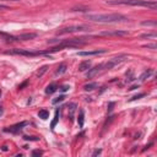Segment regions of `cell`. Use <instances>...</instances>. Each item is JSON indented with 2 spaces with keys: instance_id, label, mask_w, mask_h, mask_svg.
I'll list each match as a JSON object with an SVG mask.
<instances>
[{
  "instance_id": "52a82bcc",
  "label": "cell",
  "mask_w": 157,
  "mask_h": 157,
  "mask_svg": "<svg viewBox=\"0 0 157 157\" xmlns=\"http://www.w3.org/2000/svg\"><path fill=\"white\" fill-rule=\"evenodd\" d=\"M26 125H28V121H21V123H19V124H15V125H12V127H10V128H6V129H4V131H6V133H12V134H17L20 130H22Z\"/></svg>"
},
{
  "instance_id": "9a60e30c",
  "label": "cell",
  "mask_w": 157,
  "mask_h": 157,
  "mask_svg": "<svg viewBox=\"0 0 157 157\" xmlns=\"http://www.w3.org/2000/svg\"><path fill=\"white\" fill-rule=\"evenodd\" d=\"M97 86H98V84H97V82H90V84L84 85V90H85L86 92H88V91H93L95 88H97Z\"/></svg>"
},
{
  "instance_id": "cb8c5ba5",
  "label": "cell",
  "mask_w": 157,
  "mask_h": 157,
  "mask_svg": "<svg viewBox=\"0 0 157 157\" xmlns=\"http://www.w3.org/2000/svg\"><path fill=\"white\" fill-rule=\"evenodd\" d=\"M25 140H29V141H38L39 138H36V136H23Z\"/></svg>"
},
{
  "instance_id": "484cf974",
  "label": "cell",
  "mask_w": 157,
  "mask_h": 157,
  "mask_svg": "<svg viewBox=\"0 0 157 157\" xmlns=\"http://www.w3.org/2000/svg\"><path fill=\"white\" fill-rule=\"evenodd\" d=\"M145 96V93H139V95H136V96H134L133 98H130V102L131 101H135V100H139V98H141V97H144Z\"/></svg>"
},
{
  "instance_id": "4fadbf2b",
  "label": "cell",
  "mask_w": 157,
  "mask_h": 157,
  "mask_svg": "<svg viewBox=\"0 0 157 157\" xmlns=\"http://www.w3.org/2000/svg\"><path fill=\"white\" fill-rule=\"evenodd\" d=\"M67 70H68V65L65 64V63H61V64L58 67V69L55 70V75H61V74L67 73Z\"/></svg>"
},
{
  "instance_id": "9c48e42d",
  "label": "cell",
  "mask_w": 157,
  "mask_h": 157,
  "mask_svg": "<svg viewBox=\"0 0 157 157\" xmlns=\"http://www.w3.org/2000/svg\"><path fill=\"white\" fill-rule=\"evenodd\" d=\"M106 53V49H96V50H88V52H77L79 56H91V55H98Z\"/></svg>"
},
{
  "instance_id": "6da1fadb",
  "label": "cell",
  "mask_w": 157,
  "mask_h": 157,
  "mask_svg": "<svg viewBox=\"0 0 157 157\" xmlns=\"http://www.w3.org/2000/svg\"><path fill=\"white\" fill-rule=\"evenodd\" d=\"M86 19L93 22H102V23L121 22L128 20L121 14H92V15H86Z\"/></svg>"
},
{
  "instance_id": "f546056e",
  "label": "cell",
  "mask_w": 157,
  "mask_h": 157,
  "mask_svg": "<svg viewBox=\"0 0 157 157\" xmlns=\"http://www.w3.org/2000/svg\"><path fill=\"white\" fill-rule=\"evenodd\" d=\"M145 48H151V49H156V44H147V46H145Z\"/></svg>"
},
{
  "instance_id": "d4e9b609",
  "label": "cell",
  "mask_w": 157,
  "mask_h": 157,
  "mask_svg": "<svg viewBox=\"0 0 157 157\" xmlns=\"http://www.w3.org/2000/svg\"><path fill=\"white\" fill-rule=\"evenodd\" d=\"M142 26H156V22L155 21H144Z\"/></svg>"
},
{
  "instance_id": "1f68e13d",
  "label": "cell",
  "mask_w": 157,
  "mask_h": 157,
  "mask_svg": "<svg viewBox=\"0 0 157 157\" xmlns=\"http://www.w3.org/2000/svg\"><path fill=\"white\" fill-rule=\"evenodd\" d=\"M0 115H3V108H2V106H0Z\"/></svg>"
},
{
  "instance_id": "83f0119b",
  "label": "cell",
  "mask_w": 157,
  "mask_h": 157,
  "mask_svg": "<svg viewBox=\"0 0 157 157\" xmlns=\"http://www.w3.org/2000/svg\"><path fill=\"white\" fill-rule=\"evenodd\" d=\"M43 152L41 151V150H33L32 151V156H41Z\"/></svg>"
},
{
  "instance_id": "3957f363",
  "label": "cell",
  "mask_w": 157,
  "mask_h": 157,
  "mask_svg": "<svg viewBox=\"0 0 157 157\" xmlns=\"http://www.w3.org/2000/svg\"><path fill=\"white\" fill-rule=\"evenodd\" d=\"M81 39L82 38H73V39H69V41H61L58 46L53 47L52 49H48V53L59 52V50H63L64 48H76V47L84 46L85 44V41H81Z\"/></svg>"
},
{
  "instance_id": "d6a6232c",
  "label": "cell",
  "mask_w": 157,
  "mask_h": 157,
  "mask_svg": "<svg viewBox=\"0 0 157 157\" xmlns=\"http://www.w3.org/2000/svg\"><path fill=\"white\" fill-rule=\"evenodd\" d=\"M11 2H17V0H11Z\"/></svg>"
},
{
  "instance_id": "8992f818",
  "label": "cell",
  "mask_w": 157,
  "mask_h": 157,
  "mask_svg": "<svg viewBox=\"0 0 157 157\" xmlns=\"http://www.w3.org/2000/svg\"><path fill=\"white\" fill-rule=\"evenodd\" d=\"M125 59H127V55L125 54H120V55H118V56H114V58H112V59H109L106 64H103V69L104 70H111V69H113L115 65H118V64H120L121 61H124Z\"/></svg>"
},
{
  "instance_id": "2e32d148",
  "label": "cell",
  "mask_w": 157,
  "mask_h": 157,
  "mask_svg": "<svg viewBox=\"0 0 157 157\" xmlns=\"http://www.w3.org/2000/svg\"><path fill=\"white\" fill-rule=\"evenodd\" d=\"M84 121H85V112H84V109H80L79 118H77V123H79V127L80 128L84 127Z\"/></svg>"
},
{
  "instance_id": "4316f807",
  "label": "cell",
  "mask_w": 157,
  "mask_h": 157,
  "mask_svg": "<svg viewBox=\"0 0 157 157\" xmlns=\"http://www.w3.org/2000/svg\"><path fill=\"white\" fill-rule=\"evenodd\" d=\"M69 88H70V86H69V85H64V86H61V87H60L59 90H60L61 92H67V91H68Z\"/></svg>"
},
{
  "instance_id": "44dd1931",
  "label": "cell",
  "mask_w": 157,
  "mask_h": 157,
  "mask_svg": "<svg viewBox=\"0 0 157 157\" xmlns=\"http://www.w3.org/2000/svg\"><path fill=\"white\" fill-rule=\"evenodd\" d=\"M58 120H59V111H56V112H55V117H54V120L52 121V125H50V128H52V129H54V128H55V125H56Z\"/></svg>"
},
{
  "instance_id": "277c9868",
  "label": "cell",
  "mask_w": 157,
  "mask_h": 157,
  "mask_svg": "<svg viewBox=\"0 0 157 157\" xmlns=\"http://www.w3.org/2000/svg\"><path fill=\"white\" fill-rule=\"evenodd\" d=\"M90 29L88 26L86 25H75V26H69V27H64L58 31V36L61 35H67V33H75V32H82V31H87Z\"/></svg>"
},
{
  "instance_id": "d6986e66",
  "label": "cell",
  "mask_w": 157,
  "mask_h": 157,
  "mask_svg": "<svg viewBox=\"0 0 157 157\" xmlns=\"http://www.w3.org/2000/svg\"><path fill=\"white\" fill-rule=\"evenodd\" d=\"M69 111H70L69 117H70V119H73V118H74V113H75V111H76V103H70V104H69Z\"/></svg>"
},
{
  "instance_id": "ac0fdd59",
  "label": "cell",
  "mask_w": 157,
  "mask_h": 157,
  "mask_svg": "<svg viewBox=\"0 0 157 157\" xmlns=\"http://www.w3.org/2000/svg\"><path fill=\"white\" fill-rule=\"evenodd\" d=\"M152 73H153V70L152 69H148V70H146L141 76H140V81H145L146 79H148L151 75H152Z\"/></svg>"
},
{
  "instance_id": "603a6c76",
  "label": "cell",
  "mask_w": 157,
  "mask_h": 157,
  "mask_svg": "<svg viewBox=\"0 0 157 157\" xmlns=\"http://www.w3.org/2000/svg\"><path fill=\"white\" fill-rule=\"evenodd\" d=\"M157 35L156 33H145V35H141V38H156Z\"/></svg>"
},
{
  "instance_id": "836d02e7",
  "label": "cell",
  "mask_w": 157,
  "mask_h": 157,
  "mask_svg": "<svg viewBox=\"0 0 157 157\" xmlns=\"http://www.w3.org/2000/svg\"><path fill=\"white\" fill-rule=\"evenodd\" d=\"M0 96H2V91H0Z\"/></svg>"
},
{
  "instance_id": "f1b7e54d",
  "label": "cell",
  "mask_w": 157,
  "mask_h": 157,
  "mask_svg": "<svg viewBox=\"0 0 157 157\" xmlns=\"http://www.w3.org/2000/svg\"><path fill=\"white\" fill-rule=\"evenodd\" d=\"M27 85H28V81H25L23 84H21V85L19 86V90H22V88H23L25 86H27Z\"/></svg>"
},
{
  "instance_id": "5bb4252c",
  "label": "cell",
  "mask_w": 157,
  "mask_h": 157,
  "mask_svg": "<svg viewBox=\"0 0 157 157\" xmlns=\"http://www.w3.org/2000/svg\"><path fill=\"white\" fill-rule=\"evenodd\" d=\"M56 90H58V85L56 84H50V85L47 86L46 93H47V95H52V93H54Z\"/></svg>"
},
{
  "instance_id": "4dcf8cb0",
  "label": "cell",
  "mask_w": 157,
  "mask_h": 157,
  "mask_svg": "<svg viewBox=\"0 0 157 157\" xmlns=\"http://www.w3.org/2000/svg\"><path fill=\"white\" fill-rule=\"evenodd\" d=\"M101 152H102V150H96L95 152H93V153H92V156H97V155H100Z\"/></svg>"
},
{
  "instance_id": "7402d4cb",
  "label": "cell",
  "mask_w": 157,
  "mask_h": 157,
  "mask_svg": "<svg viewBox=\"0 0 157 157\" xmlns=\"http://www.w3.org/2000/svg\"><path fill=\"white\" fill-rule=\"evenodd\" d=\"M47 69H48V67H47V65L42 67V68H41V70H39V71L37 73V76H38V77H42V75H43V74H44V73L47 71Z\"/></svg>"
},
{
  "instance_id": "8fae6325",
  "label": "cell",
  "mask_w": 157,
  "mask_h": 157,
  "mask_svg": "<svg viewBox=\"0 0 157 157\" xmlns=\"http://www.w3.org/2000/svg\"><path fill=\"white\" fill-rule=\"evenodd\" d=\"M103 69V64H100V65H97V67H95L93 69H88V73H87V77L88 79H91V77H93V76H96L101 70Z\"/></svg>"
},
{
  "instance_id": "5b68a950",
  "label": "cell",
  "mask_w": 157,
  "mask_h": 157,
  "mask_svg": "<svg viewBox=\"0 0 157 157\" xmlns=\"http://www.w3.org/2000/svg\"><path fill=\"white\" fill-rule=\"evenodd\" d=\"M6 54H16V55H26V56H37V55H48V50H37V52H32V50H25V49H12L6 52Z\"/></svg>"
},
{
  "instance_id": "ffe728a7",
  "label": "cell",
  "mask_w": 157,
  "mask_h": 157,
  "mask_svg": "<svg viewBox=\"0 0 157 157\" xmlns=\"http://www.w3.org/2000/svg\"><path fill=\"white\" fill-rule=\"evenodd\" d=\"M65 100V96L64 95H60L59 97H56V98H54L53 101H52V103L53 104H58V103H60V102H63V101H64Z\"/></svg>"
},
{
  "instance_id": "30bf717a",
  "label": "cell",
  "mask_w": 157,
  "mask_h": 157,
  "mask_svg": "<svg viewBox=\"0 0 157 157\" xmlns=\"http://www.w3.org/2000/svg\"><path fill=\"white\" fill-rule=\"evenodd\" d=\"M37 37V33H22L20 36H15V41H28L35 39Z\"/></svg>"
},
{
  "instance_id": "7a4b0ae2",
  "label": "cell",
  "mask_w": 157,
  "mask_h": 157,
  "mask_svg": "<svg viewBox=\"0 0 157 157\" xmlns=\"http://www.w3.org/2000/svg\"><path fill=\"white\" fill-rule=\"evenodd\" d=\"M108 5H130V6H145L155 10L157 8V3L148 2V0H107Z\"/></svg>"
},
{
  "instance_id": "7c38bea8",
  "label": "cell",
  "mask_w": 157,
  "mask_h": 157,
  "mask_svg": "<svg viewBox=\"0 0 157 157\" xmlns=\"http://www.w3.org/2000/svg\"><path fill=\"white\" fill-rule=\"evenodd\" d=\"M90 68H91V60H85V61H82L81 64L79 65V71L84 73V71L88 70Z\"/></svg>"
},
{
  "instance_id": "e0dca14e",
  "label": "cell",
  "mask_w": 157,
  "mask_h": 157,
  "mask_svg": "<svg viewBox=\"0 0 157 157\" xmlns=\"http://www.w3.org/2000/svg\"><path fill=\"white\" fill-rule=\"evenodd\" d=\"M38 117H39L41 119H43V120L48 119V118H49V111H47V109H41V111L38 112Z\"/></svg>"
},
{
  "instance_id": "ba28073f",
  "label": "cell",
  "mask_w": 157,
  "mask_h": 157,
  "mask_svg": "<svg viewBox=\"0 0 157 157\" xmlns=\"http://www.w3.org/2000/svg\"><path fill=\"white\" fill-rule=\"evenodd\" d=\"M100 36H117V37H123V36H129L128 31H121V29H117V31H104L101 32Z\"/></svg>"
}]
</instances>
